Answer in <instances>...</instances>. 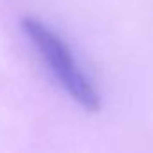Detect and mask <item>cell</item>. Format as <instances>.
<instances>
[{"label": "cell", "instance_id": "cell-1", "mask_svg": "<svg viewBox=\"0 0 153 153\" xmlns=\"http://www.w3.org/2000/svg\"><path fill=\"white\" fill-rule=\"evenodd\" d=\"M22 29L63 90L85 110L97 112L101 106L99 94L65 40L47 24L33 16L22 20Z\"/></svg>", "mask_w": 153, "mask_h": 153}]
</instances>
